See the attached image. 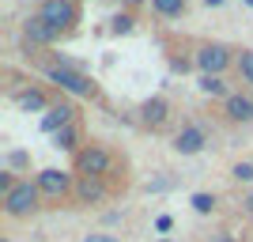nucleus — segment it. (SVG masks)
I'll return each instance as SVG.
<instances>
[{
  "mask_svg": "<svg viewBox=\"0 0 253 242\" xmlns=\"http://www.w3.org/2000/svg\"><path fill=\"white\" fill-rule=\"evenodd\" d=\"M49 80L61 87V91H68V95H80V98H95L98 95V87L91 84V76H84L80 68H72V64H53Z\"/></svg>",
  "mask_w": 253,
  "mask_h": 242,
  "instance_id": "f257e3e1",
  "label": "nucleus"
},
{
  "mask_svg": "<svg viewBox=\"0 0 253 242\" xmlns=\"http://www.w3.org/2000/svg\"><path fill=\"white\" fill-rule=\"evenodd\" d=\"M38 15H42L57 34L72 31L76 23H80V8H76L72 0H42V4H38Z\"/></svg>",
  "mask_w": 253,
  "mask_h": 242,
  "instance_id": "f03ea898",
  "label": "nucleus"
},
{
  "mask_svg": "<svg viewBox=\"0 0 253 242\" xmlns=\"http://www.w3.org/2000/svg\"><path fill=\"white\" fill-rule=\"evenodd\" d=\"M38 197H42L38 182H15V186L4 193V212H8V216H31V212L38 208Z\"/></svg>",
  "mask_w": 253,
  "mask_h": 242,
  "instance_id": "7ed1b4c3",
  "label": "nucleus"
},
{
  "mask_svg": "<svg viewBox=\"0 0 253 242\" xmlns=\"http://www.w3.org/2000/svg\"><path fill=\"white\" fill-rule=\"evenodd\" d=\"M110 167H114V155L98 144H87L84 151H76V174L80 178H102V174H110Z\"/></svg>",
  "mask_w": 253,
  "mask_h": 242,
  "instance_id": "20e7f679",
  "label": "nucleus"
},
{
  "mask_svg": "<svg viewBox=\"0 0 253 242\" xmlns=\"http://www.w3.org/2000/svg\"><path fill=\"white\" fill-rule=\"evenodd\" d=\"M231 61L234 57H231V49H227L223 42H204L201 49H197V64H201L204 76H219Z\"/></svg>",
  "mask_w": 253,
  "mask_h": 242,
  "instance_id": "39448f33",
  "label": "nucleus"
},
{
  "mask_svg": "<svg viewBox=\"0 0 253 242\" xmlns=\"http://www.w3.org/2000/svg\"><path fill=\"white\" fill-rule=\"evenodd\" d=\"M34 182H38V190H42V197H53V200H61L64 193H72V190H76L72 174H68V170H57V167L42 170V174H38Z\"/></svg>",
  "mask_w": 253,
  "mask_h": 242,
  "instance_id": "423d86ee",
  "label": "nucleus"
},
{
  "mask_svg": "<svg viewBox=\"0 0 253 242\" xmlns=\"http://www.w3.org/2000/svg\"><path fill=\"white\" fill-rule=\"evenodd\" d=\"M23 34H27V42H31V46H53L57 38H61V34H57V31L49 27V23H45L42 15H38V11H34V15H31L27 23H23Z\"/></svg>",
  "mask_w": 253,
  "mask_h": 242,
  "instance_id": "0eeeda50",
  "label": "nucleus"
},
{
  "mask_svg": "<svg viewBox=\"0 0 253 242\" xmlns=\"http://www.w3.org/2000/svg\"><path fill=\"white\" fill-rule=\"evenodd\" d=\"M72 117H76V110L68 102H61V98H57V102L49 106V110H45V117H42V133H61L64 125H72Z\"/></svg>",
  "mask_w": 253,
  "mask_h": 242,
  "instance_id": "6e6552de",
  "label": "nucleus"
},
{
  "mask_svg": "<svg viewBox=\"0 0 253 242\" xmlns=\"http://www.w3.org/2000/svg\"><path fill=\"white\" fill-rule=\"evenodd\" d=\"M201 147H204V129L201 125H185L178 137H174V151H178V155H197Z\"/></svg>",
  "mask_w": 253,
  "mask_h": 242,
  "instance_id": "1a4fd4ad",
  "label": "nucleus"
},
{
  "mask_svg": "<svg viewBox=\"0 0 253 242\" xmlns=\"http://www.w3.org/2000/svg\"><path fill=\"white\" fill-rule=\"evenodd\" d=\"M76 200L80 204H98V200H106V186L102 178H76Z\"/></svg>",
  "mask_w": 253,
  "mask_h": 242,
  "instance_id": "9d476101",
  "label": "nucleus"
},
{
  "mask_svg": "<svg viewBox=\"0 0 253 242\" xmlns=\"http://www.w3.org/2000/svg\"><path fill=\"white\" fill-rule=\"evenodd\" d=\"M167 98H148V102L140 106V117H144V125H151V129H159L163 121H167Z\"/></svg>",
  "mask_w": 253,
  "mask_h": 242,
  "instance_id": "9b49d317",
  "label": "nucleus"
},
{
  "mask_svg": "<svg viewBox=\"0 0 253 242\" xmlns=\"http://www.w3.org/2000/svg\"><path fill=\"white\" fill-rule=\"evenodd\" d=\"M227 117H231V121H253V98L231 95L227 98Z\"/></svg>",
  "mask_w": 253,
  "mask_h": 242,
  "instance_id": "f8f14e48",
  "label": "nucleus"
},
{
  "mask_svg": "<svg viewBox=\"0 0 253 242\" xmlns=\"http://www.w3.org/2000/svg\"><path fill=\"white\" fill-rule=\"evenodd\" d=\"M53 147H61V151H84V147H80V129H76V121L64 125L61 133H53Z\"/></svg>",
  "mask_w": 253,
  "mask_h": 242,
  "instance_id": "ddd939ff",
  "label": "nucleus"
},
{
  "mask_svg": "<svg viewBox=\"0 0 253 242\" xmlns=\"http://www.w3.org/2000/svg\"><path fill=\"white\" fill-rule=\"evenodd\" d=\"M15 106H19V110H31V114H38V110H49L53 102H45V95L42 91H19V95H15Z\"/></svg>",
  "mask_w": 253,
  "mask_h": 242,
  "instance_id": "4468645a",
  "label": "nucleus"
},
{
  "mask_svg": "<svg viewBox=\"0 0 253 242\" xmlns=\"http://www.w3.org/2000/svg\"><path fill=\"white\" fill-rule=\"evenodd\" d=\"M151 8L159 15H181L185 11V0H151Z\"/></svg>",
  "mask_w": 253,
  "mask_h": 242,
  "instance_id": "2eb2a0df",
  "label": "nucleus"
},
{
  "mask_svg": "<svg viewBox=\"0 0 253 242\" xmlns=\"http://www.w3.org/2000/svg\"><path fill=\"white\" fill-rule=\"evenodd\" d=\"M201 91H208V95H223V98H231V95H227V84H223L219 76H201Z\"/></svg>",
  "mask_w": 253,
  "mask_h": 242,
  "instance_id": "dca6fc26",
  "label": "nucleus"
},
{
  "mask_svg": "<svg viewBox=\"0 0 253 242\" xmlns=\"http://www.w3.org/2000/svg\"><path fill=\"white\" fill-rule=\"evenodd\" d=\"M238 72H242V80L253 87V49H242V53H238Z\"/></svg>",
  "mask_w": 253,
  "mask_h": 242,
  "instance_id": "f3484780",
  "label": "nucleus"
},
{
  "mask_svg": "<svg viewBox=\"0 0 253 242\" xmlns=\"http://www.w3.org/2000/svg\"><path fill=\"white\" fill-rule=\"evenodd\" d=\"M193 208L201 212V216H208L211 208H215V197H211V193H193V200H189Z\"/></svg>",
  "mask_w": 253,
  "mask_h": 242,
  "instance_id": "a211bd4d",
  "label": "nucleus"
},
{
  "mask_svg": "<svg viewBox=\"0 0 253 242\" xmlns=\"http://www.w3.org/2000/svg\"><path fill=\"white\" fill-rule=\"evenodd\" d=\"M132 27H136V19H132L128 11H121V15H114V34H128V31H132Z\"/></svg>",
  "mask_w": 253,
  "mask_h": 242,
  "instance_id": "6ab92c4d",
  "label": "nucleus"
},
{
  "mask_svg": "<svg viewBox=\"0 0 253 242\" xmlns=\"http://www.w3.org/2000/svg\"><path fill=\"white\" fill-rule=\"evenodd\" d=\"M231 178H234V182H246V186H250V182H253V163H238V167L231 170Z\"/></svg>",
  "mask_w": 253,
  "mask_h": 242,
  "instance_id": "aec40b11",
  "label": "nucleus"
},
{
  "mask_svg": "<svg viewBox=\"0 0 253 242\" xmlns=\"http://www.w3.org/2000/svg\"><path fill=\"white\" fill-rule=\"evenodd\" d=\"M170 227H174V216H159V220H155V231L159 235H167Z\"/></svg>",
  "mask_w": 253,
  "mask_h": 242,
  "instance_id": "412c9836",
  "label": "nucleus"
},
{
  "mask_svg": "<svg viewBox=\"0 0 253 242\" xmlns=\"http://www.w3.org/2000/svg\"><path fill=\"white\" fill-rule=\"evenodd\" d=\"M84 242H117V235H87Z\"/></svg>",
  "mask_w": 253,
  "mask_h": 242,
  "instance_id": "4be33fe9",
  "label": "nucleus"
},
{
  "mask_svg": "<svg viewBox=\"0 0 253 242\" xmlns=\"http://www.w3.org/2000/svg\"><path fill=\"white\" fill-rule=\"evenodd\" d=\"M208 242H234V239H231V235H211Z\"/></svg>",
  "mask_w": 253,
  "mask_h": 242,
  "instance_id": "5701e85b",
  "label": "nucleus"
},
{
  "mask_svg": "<svg viewBox=\"0 0 253 242\" xmlns=\"http://www.w3.org/2000/svg\"><path fill=\"white\" fill-rule=\"evenodd\" d=\"M246 212H250V216H253V193H250V197H246Z\"/></svg>",
  "mask_w": 253,
  "mask_h": 242,
  "instance_id": "b1692460",
  "label": "nucleus"
},
{
  "mask_svg": "<svg viewBox=\"0 0 253 242\" xmlns=\"http://www.w3.org/2000/svg\"><path fill=\"white\" fill-rule=\"evenodd\" d=\"M204 4H208V8H219V4H223V0H204Z\"/></svg>",
  "mask_w": 253,
  "mask_h": 242,
  "instance_id": "393cba45",
  "label": "nucleus"
},
{
  "mask_svg": "<svg viewBox=\"0 0 253 242\" xmlns=\"http://www.w3.org/2000/svg\"><path fill=\"white\" fill-rule=\"evenodd\" d=\"M125 4H140V0H125Z\"/></svg>",
  "mask_w": 253,
  "mask_h": 242,
  "instance_id": "a878e982",
  "label": "nucleus"
},
{
  "mask_svg": "<svg viewBox=\"0 0 253 242\" xmlns=\"http://www.w3.org/2000/svg\"><path fill=\"white\" fill-rule=\"evenodd\" d=\"M155 242H170V239H155Z\"/></svg>",
  "mask_w": 253,
  "mask_h": 242,
  "instance_id": "bb28decb",
  "label": "nucleus"
},
{
  "mask_svg": "<svg viewBox=\"0 0 253 242\" xmlns=\"http://www.w3.org/2000/svg\"><path fill=\"white\" fill-rule=\"evenodd\" d=\"M246 4H250V8H253V0H246Z\"/></svg>",
  "mask_w": 253,
  "mask_h": 242,
  "instance_id": "cd10ccee",
  "label": "nucleus"
},
{
  "mask_svg": "<svg viewBox=\"0 0 253 242\" xmlns=\"http://www.w3.org/2000/svg\"><path fill=\"white\" fill-rule=\"evenodd\" d=\"M72 4H76V0H72Z\"/></svg>",
  "mask_w": 253,
  "mask_h": 242,
  "instance_id": "c85d7f7f",
  "label": "nucleus"
}]
</instances>
